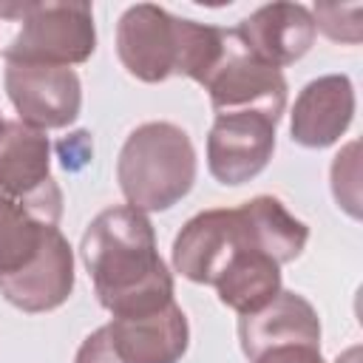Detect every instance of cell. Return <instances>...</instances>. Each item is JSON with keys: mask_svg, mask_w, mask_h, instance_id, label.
Returning <instances> with one entry per match:
<instances>
[{"mask_svg": "<svg viewBox=\"0 0 363 363\" xmlns=\"http://www.w3.org/2000/svg\"><path fill=\"white\" fill-rule=\"evenodd\" d=\"M354 119V85L346 74H326L303 85L292 105L289 133L301 147L335 145Z\"/></svg>", "mask_w": 363, "mask_h": 363, "instance_id": "obj_13", "label": "cell"}, {"mask_svg": "<svg viewBox=\"0 0 363 363\" xmlns=\"http://www.w3.org/2000/svg\"><path fill=\"white\" fill-rule=\"evenodd\" d=\"M357 142H349L332 162V193L337 207H343L352 218H360V162Z\"/></svg>", "mask_w": 363, "mask_h": 363, "instance_id": "obj_18", "label": "cell"}, {"mask_svg": "<svg viewBox=\"0 0 363 363\" xmlns=\"http://www.w3.org/2000/svg\"><path fill=\"white\" fill-rule=\"evenodd\" d=\"M213 286L218 292V301L241 318L258 312L281 292V264L267 252L247 247L230 261V267Z\"/></svg>", "mask_w": 363, "mask_h": 363, "instance_id": "obj_15", "label": "cell"}, {"mask_svg": "<svg viewBox=\"0 0 363 363\" xmlns=\"http://www.w3.org/2000/svg\"><path fill=\"white\" fill-rule=\"evenodd\" d=\"M360 14L363 6L360 3H318L312 11L315 28H320L329 40L335 43H349L357 45L360 43Z\"/></svg>", "mask_w": 363, "mask_h": 363, "instance_id": "obj_19", "label": "cell"}, {"mask_svg": "<svg viewBox=\"0 0 363 363\" xmlns=\"http://www.w3.org/2000/svg\"><path fill=\"white\" fill-rule=\"evenodd\" d=\"M6 94L20 122L37 130H57L77 122L82 108V85L74 68L6 62Z\"/></svg>", "mask_w": 363, "mask_h": 363, "instance_id": "obj_8", "label": "cell"}, {"mask_svg": "<svg viewBox=\"0 0 363 363\" xmlns=\"http://www.w3.org/2000/svg\"><path fill=\"white\" fill-rule=\"evenodd\" d=\"M74 363H125V360L113 352L111 337H108V329L99 326L96 332H91V335L82 340V346L77 349Z\"/></svg>", "mask_w": 363, "mask_h": 363, "instance_id": "obj_20", "label": "cell"}, {"mask_svg": "<svg viewBox=\"0 0 363 363\" xmlns=\"http://www.w3.org/2000/svg\"><path fill=\"white\" fill-rule=\"evenodd\" d=\"M51 227L60 224L37 207L17 201L0 190V275L26 267L43 247Z\"/></svg>", "mask_w": 363, "mask_h": 363, "instance_id": "obj_17", "label": "cell"}, {"mask_svg": "<svg viewBox=\"0 0 363 363\" xmlns=\"http://www.w3.org/2000/svg\"><path fill=\"white\" fill-rule=\"evenodd\" d=\"M0 17H20V31L3 48L6 62L71 68L96 51L91 3H14L0 6Z\"/></svg>", "mask_w": 363, "mask_h": 363, "instance_id": "obj_3", "label": "cell"}, {"mask_svg": "<svg viewBox=\"0 0 363 363\" xmlns=\"http://www.w3.org/2000/svg\"><path fill=\"white\" fill-rule=\"evenodd\" d=\"M252 363H326L320 346H275L258 354Z\"/></svg>", "mask_w": 363, "mask_h": 363, "instance_id": "obj_21", "label": "cell"}, {"mask_svg": "<svg viewBox=\"0 0 363 363\" xmlns=\"http://www.w3.org/2000/svg\"><path fill=\"white\" fill-rule=\"evenodd\" d=\"M79 255L113 318L145 315L173 301V275L156 250L153 224L136 207L102 210L82 233Z\"/></svg>", "mask_w": 363, "mask_h": 363, "instance_id": "obj_1", "label": "cell"}, {"mask_svg": "<svg viewBox=\"0 0 363 363\" xmlns=\"http://www.w3.org/2000/svg\"><path fill=\"white\" fill-rule=\"evenodd\" d=\"M74 292V250L60 227H51L37 255L17 272L0 275V295L28 312H51L62 306Z\"/></svg>", "mask_w": 363, "mask_h": 363, "instance_id": "obj_10", "label": "cell"}, {"mask_svg": "<svg viewBox=\"0 0 363 363\" xmlns=\"http://www.w3.org/2000/svg\"><path fill=\"white\" fill-rule=\"evenodd\" d=\"M0 190L54 218H62V190L51 179V142L45 130L20 119L0 128Z\"/></svg>", "mask_w": 363, "mask_h": 363, "instance_id": "obj_7", "label": "cell"}, {"mask_svg": "<svg viewBox=\"0 0 363 363\" xmlns=\"http://www.w3.org/2000/svg\"><path fill=\"white\" fill-rule=\"evenodd\" d=\"M0 128H3V116H0Z\"/></svg>", "mask_w": 363, "mask_h": 363, "instance_id": "obj_23", "label": "cell"}, {"mask_svg": "<svg viewBox=\"0 0 363 363\" xmlns=\"http://www.w3.org/2000/svg\"><path fill=\"white\" fill-rule=\"evenodd\" d=\"M105 329L125 363H179L190 346L187 315L176 301L145 315L111 318Z\"/></svg>", "mask_w": 363, "mask_h": 363, "instance_id": "obj_11", "label": "cell"}, {"mask_svg": "<svg viewBox=\"0 0 363 363\" xmlns=\"http://www.w3.org/2000/svg\"><path fill=\"white\" fill-rule=\"evenodd\" d=\"M201 88L210 94V105L216 116L227 113H258L278 125L286 108V79L278 68L261 62L247 51L241 37L233 28V40L218 60V65L207 74Z\"/></svg>", "mask_w": 363, "mask_h": 363, "instance_id": "obj_4", "label": "cell"}, {"mask_svg": "<svg viewBox=\"0 0 363 363\" xmlns=\"http://www.w3.org/2000/svg\"><path fill=\"white\" fill-rule=\"evenodd\" d=\"M238 340L250 363L275 346H320V318L303 295L281 289L267 306L238 318Z\"/></svg>", "mask_w": 363, "mask_h": 363, "instance_id": "obj_14", "label": "cell"}, {"mask_svg": "<svg viewBox=\"0 0 363 363\" xmlns=\"http://www.w3.org/2000/svg\"><path fill=\"white\" fill-rule=\"evenodd\" d=\"M258 250L241 207L196 213L173 241V267L193 284L213 286L241 250Z\"/></svg>", "mask_w": 363, "mask_h": 363, "instance_id": "obj_5", "label": "cell"}, {"mask_svg": "<svg viewBox=\"0 0 363 363\" xmlns=\"http://www.w3.org/2000/svg\"><path fill=\"white\" fill-rule=\"evenodd\" d=\"M235 34L252 57L272 68H286L298 62L315 43L312 11L301 3H269L255 9L235 26Z\"/></svg>", "mask_w": 363, "mask_h": 363, "instance_id": "obj_12", "label": "cell"}, {"mask_svg": "<svg viewBox=\"0 0 363 363\" xmlns=\"http://www.w3.org/2000/svg\"><path fill=\"white\" fill-rule=\"evenodd\" d=\"M182 23L153 3L125 9L116 23V54L122 68L142 82H164L179 77L182 62Z\"/></svg>", "mask_w": 363, "mask_h": 363, "instance_id": "obj_6", "label": "cell"}, {"mask_svg": "<svg viewBox=\"0 0 363 363\" xmlns=\"http://www.w3.org/2000/svg\"><path fill=\"white\" fill-rule=\"evenodd\" d=\"M196 147L173 122H145L133 128L116 159V182L142 213H162L179 204L196 182Z\"/></svg>", "mask_w": 363, "mask_h": 363, "instance_id": "obj_2", "label": "cell"}, {"mask_svg": "<svg viewBox=\"0 0 363 363\" xmlns=\"http://www.w3.org/2000/svg\"><path fill=\"white\" fill-rule=\"evenodd\" d=\"M60 150H62V164H65V167H74V159L88 162V159H91V153H94L91 139H88V133H85V130L71 133V136L60 145Z\"/></svg>", "mask_w": 363, "mask_h": 363, "instance_id": "obj_22", "label": "cell"}, {"mask_svg": "<svg viewBox=\"0 0 363 363\" xmlns=\"http://www.w3.org/2000/svg\"><path fill=\"white\" fill-rule=\"evenodd\" d=\"M241 213L250 224L258 250L275 258L278 264H289L303 252L309 241V227L295 218L275 196H255L241 204Z\"/></svg>", "mask_w": 363, "mask_h": 363, "instance_id": "obj_16", "label": "cell"}, {"mask_svg": "<svg viewBox=\"0 0 363 363\" xmlns=\"http://www.w3.org/2000/svg\"><path fill=\"white\" fill-rule=\"evenodd\" d=\"M275 122L258 113L216 116L207 136V167L218 184L238 187L255 179L272 159Z\"/></svg>", "mask_w": 363, "mask_h": 363, "instance_id": "obj_9", "label": "cell"}]
</instances>
